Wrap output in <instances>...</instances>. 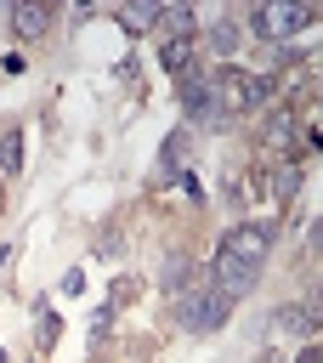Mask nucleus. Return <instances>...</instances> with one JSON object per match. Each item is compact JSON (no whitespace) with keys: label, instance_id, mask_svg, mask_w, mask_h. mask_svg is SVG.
<instances>
[{"label":"nucleus","instance_id":"obj_1","mask_svg":"<svg viewBox=\"0 0 323 363\" xmlns=\"http://www.w3.org/2000/svg\"><path fill=\"white\" fill-rule=\"evenodd\" d=\"M272 74H255V68H215V96H221V108H227V119L232 113H261L266 102H272Z\"/></svg>","mask_w":323,"mask_h":363},{"label":"nucleus","instance_id":"obj_2","mask_svg":"<svg viewBox=\"0 0 323 363\" xmlns=\"http://www.w3.org/2000/svg\"><path fill=\"white\" fill-rule=\"evenodd\" d=\"M227 312H232V301H221L215 289H187V295H176V323H181L187 335H215V329L227 323Z\"/></svg>","mask_w":323,"mask_h":363},{"label":"nucleus","instance_id":"obj_3","mask_svg":"<svg viewBox=\"0 0 323 363\" xmlns=\"http://www.w3.org/2000/svg\"><path fill=\"white\" fill-rule=\"evenodd\" d=\"M317 17H312V6H283V0H266V6H255L249 11V28L266 40V45H278V40H289V34H300V28H312Z\"/></svg>","mask_w":323,"mask_h":363},{"label":"nucleus","instance_id":"obj_4","mask_svg":"<svg viewBox=\"0 0 323 363\" xmlns=\"http://www.w3.org/2000/svg\"><path fill=\"white\" fill-rule=\"evenodd\" d=\"M204 289H215L221 301H244V295H255V289H261V267L232 261V255H221V250H215V261H210V284H204Z\"/></svg>","mask_w":323,"mask_h":363},{"label":"nucleus","instance_id":"obj_5","mask_svg":"<svg viewBox=\"0 0 323 363\" xmlns=\"http://www.w3.org/2000/svg\"><path fill=\"white\" fill-rule=\"evenodd\" d=\"M272 221H238L232 233H221V255L232 261H249V267H266V250H272Z\"/></svg>","mask_w":323,"mask_h":363},{"label":"nucleus","instance_id":"obj_6","mask_svg":"<svg viewBox=\"0 0 323 363\" xmlns=\"http://www.w3.org/2000/svg\"><path fill=\"white\" fill-rule=\"evenodd\" d=\"M261 113H266V125H261V142H266V147H278V153H295V130H300L295 108H289V102H266Z\"/></svg>","mask_w":323,"mask_h":363},{"label":"nucleus","instance_id":"obj_7","mask_svg":"<svg viewBox=\"0 0 323 363\" xmlns=\"http://www.w3.org/2000/svg\"><path fill=\"white\" fill-rule=\"evenodd\" d=\"M45 28H51V11H45L40 0H17V6H11V34H17V40H40Z\"/></svg>","mask_w":323,"mask_h":363},{"label":"nucleus","instance_id":"obj_8","mask_svg":"<svg viewBox=\"0 0 323 363\" xmlns=\"http://www.w3.org/2000/svg\"><path fill=\"white\" fill-rule=\"evenodd\" d=\"M193 272H198V267H193V255H181V250H176V255H164V261H159V289H164V295H187V289H193Z\"/></svg>","mask_w":323,"mask_h":363},{"label":"nucleus","instance_id":"obj_9","mask_svg":"<svg viewBox=\"0 0 323 363\" xmlns=\"http://www.w3.org/2000/svg\"><path fill=\"white\" fill-rule=\"evenodd\" d=\"M238 40H244V34H238V23H232V17H221V23H210V28H204V51H210V57H232V51H238Z\"/></svg>","mask_w":323,"mask_h":363},{"label":"nucleus","instance_id":"obj_10","mask_svg":"<svg viewBox=\"0 0 323 363\" xmlns=\"http://www.w3.org/2000/svg\"><path fill=\"white\" fill-rule=\"evenodd\" d=\"M278 329L283 335H300V340H317V318L295 301V306H278Z\"/></svg>","mask_w":323,"mask_h":363},{"label":"nucleus","instance_id":"obj_11","mask_svg":"<svg viewBox=\"0 0 323 363\" xmlns=\"http://www.w3.org/2000/svg\"><path fill=\"white\" fill-rule=\"evenodd\" d=\"M119 23H125V34H147V28H159V6L153 0H130L119 11Z\"/></svg>","mask_w":323,"mask_h":363},{"label":"nucleus","instance_id":"obj_12","mask_svg":"<svg viewBox=\"0 0 323 363\" xmlns=\"http://www.w3.org/2000/svg\"><path fill=\"white\" fill-rule=\"evenodd\" d=\"M193 23H198V17H193L187 6H159V28H164V40H187Z\"/></svg>","mask_w":323,"mask_h":363},{"label":"nucleus","instance_id":"obj_13","mask_svg":"<svg viewBox=\"0 0 323 363\" xmlns=\"http://www.w3.org/2000/svg\"><path fill=\"white\" fill-rule=\"evenodd\" d=\"M159 62H164V68L181 79V74L193 68V40H164V45H159Z\"/></svg>","mask_w":323,"mask_h":363},{"label":"nucleus","instance_id":"obj_14","mask_svg":"<svg viewBox=\"0 0 323 363\" xmlns=\"http://www.w3.org/2000/svg\"><path fill=\"white\" fill-rule=\"evenodd\" d=\"M23 170V130H0V176Z\"/></svg>","mask_w":323,"mask_h":363},{"label":"nucleus","instance_id":"obj_15","mask_svg":"<svg viewBox=\"0 0 323 363\" xmlns=\"http://www.w3.org/2000/svg\"><path fill=\"white\" fill-rule=\"evenodd\" d=\"M272 193H278V199H295V193H300V164H295V159L272 170Z\"/></svg>","mask_w":323,"mask_h":363},{"label":"nucleus","instance_id":"obj_16","mask_svg":"<svg viewBox=\"0 0 323 363\" xmlns=\"http://www.w3.org/2000/svg\"><path fill=\"white\" fill-rule=\"evenodd\" d=\"M57 335H62V318L40 306V323H34V346H40V352H51V346H57Z\"/></svg>","mask_w":323,"mask_h":363},{"label":"nucleus","instance_id":"obj_17","mask_svg":"<svg viewBox=\"0 0 323 363\" xmlns=\"http://www.w3.org/2000/svg\"><path fill=\"white\" fill-rule=\"evenodd\" d=\"M187 159V130H170V142H164V153H159V170H170V164H181Z\"/></svg>","mask_w":323,"mask_h":363},{"label":"nucleus","instance_id":"obj_18","mask_svg":"<svg viewBox=\"0 0 323 363\" xmlns=\"http://www.w3.org/2000/svg\"><path fill=\"white\" fill-rule=\"evenodd\" d=\"M295 363H323V346H317V340H306V352H300Z\"/></svg>","mask_w":323,"mask_h":363},{"label":"nucleus","instance_id":"obj_19","mask_svg":"<svg viewBox=\"0 0 323 363\" xmlns=\"http://www.w3.org/2000/svg\"><path fill=\"white\" fill-rule=\"evenodd\" d=\"M255 363H283V357H278V352H261V357H255Z\"/></svg>","mask_w":323,"mask_h":363},{"label":"nucleus","instance_id":"obj_20","mask_svg":"<svg viewBox=\"0 0 323 363\" xmlns=\"http://www.w3.org/2000/svg\"><path fill=\"white\" fill-rule=\"evenodd\" d=\"M0 210H6V176H0Z\"/></svg>","mask_w":323,"mask_h":363},{"label":"nucleus","instance_id":"obj_21","mask_svg":"<svg viewBox=\"0 0 323 363\" xmlns=\"http://www.w3.org/2000/svg\"><path fill=\"white\" fill-rule=\"evenodd\" d=\"M0 363H6V352H0Z\"/></svg>","mask_w":323,"mask_h":363}]
</instances>
